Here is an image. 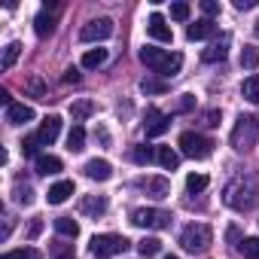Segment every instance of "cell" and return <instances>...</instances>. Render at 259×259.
Returning <instances> with one entry per match:
<instances>
[{
	"mask_svg": "<svg viewBox=\"0 0 259 259\" xmlns=\"http://www.w3.org/2000/svg\"><path fill=\"white\" fill-rule=\"evenodd\" d=\"M223 201H226L232 210H241V213L253 210V207L259 204V177H256V174H238L235 180L226 183Z\"/></svg>",
	"mask_w": 259,
	"mask_h": 259,
	"instance_id": "cell-1",
	"label": "cell"
},
{
	"mask_svg": "<svg viewBox=\"0 0 259 259\" xmlns=\"http://www.w3.org/2000/svg\"><path fill=\"white\" fill-rule=\"evenodd\" d=\"M141 61L159 76H177L180 67H183V55L180 52H168V49H156V46H144L141 49Z\"/></svg>",
	"mask_w": 259,
	"mask_h": 259,
	"instance_id": "cell-2",
	"label": "cell"
},
{
	"mask_svg": "<svg viewBox=\"0 0 259 259\" xmlns=\"http://www.w3.org/2000/svg\"><path fill=\"white\" fill-rule=\"evenodd\" d=\"M256 144H259V116H241L232 128V147L244 153Z\"/></svg>",
	"mask_w": 259,
	"mask_h": 259,
	"instance_id": "cell-3",
	"label": "cell"
},
{
	"mask_svg": "<svg viewBox=\"0 0 259 259\" xmlns=\"http://www.w3.org/2000/svg\"><path fill=\"white\" fill-rule=\"evenodd\" d=\"M210 241H213V232H210V226H204V223H192V226H186L183 235H180V247H183L186 253H201V250L210 247Z\"/></svg>",
	"mask_w": 259,
	"mask_h": 259,
	"instance_id": "cell-4",
	"label": "cell"
},
{
	"mask_svg": "<svg viewBox=\"0 0 259 259\" xmlns=\"http://www.w3.org/2000/svg\"><path fill=\"white\" fill-rule=\"evenodd\" d=\"M177 147L183 150V156H189L195 162H201V159H207L213 153V141L204 138V135H195V132H183L180 141H177Z\"/></svg>",
	"mask_w": 259,
	"mask_h": 259,
	"instance_id": "cell-5",
	"label": "cell"
},
{
	"mask_svg": "<svg viewBox=\"0 0 259 259\" xmlns=\"http://www.w3.org/2000/svg\"><path fill=\"white\" fill-rule=\"evenodd\" d=\"M89 250H92V256H98V259H110V256L128 250V238H122V235H95V238L89 241Z\"/></svg>",
	"mask_w": 259,
	"mask_h": 259,
	"instance_id": "cell-6",
	"label": "cell"
},
{
	"mask_svg": "<svg viewBox=\"0 0 259 259\" xmlns=\"http://www.w3.org/2000/svg\"><path fill=\"white\" fill-rule=\"evenodd\" d=\"M132 223L138 229H168L171 226V213L162 207H138L132 213Z\"/></svg>",
	"mask_w": 259,
	"mask_h": 259,
	"instance_id": "cell-7",
	"label": "cell"
},
{
	"mask_svg": "<svg viewBox=\"0 0 259 259\" xmlns=\"http://www.w3.org/2000/svg\"><path fill=\"white\" fill-rule=\"evenodd\" d=\"M113 22L110 19H92V22H85L82 28H79V40L82 43H95V40H107V37H113Z\"/></svg>",
	"mask_w": 259,
	"mask_h": 259,
	"instance_id": "cell-8",
	"label": "cell"
},
{
	"mask_svg": "<svg viewBox=\"0 0 259 259\" xmlns=\"http://www.w3.org/2000/svg\"><path fill=\"white\" fill-rule=\"evenodd\" d=\"M168 128H171V116L162 113V110H156V107H150L147 116H144V132H147V138H162Z\"/></svg>",
	"mask_w": 259,
	"mask_h": 259,
	"instance_id": "cell-9",
	"label": "cell"
},
{
	"mask_svg": "<svg viewBox=\"0 0 259 259\" xmlns=\"http://www.w3.org/2000/svg\"><path fill=\"white\" fill-rule=\"evenodd\" d=\"M55 25H58V4H46L40 13H37V19H34V31H37V37H52L55 34Z\"/></svg>",
	"mask_w": 259,
	"mask_h": 259,
	"instance_id": "cell-10",
	"label": "cell"
},
{
	"mask_svg": "<svg viewBox=\"0 0 259 259\" xmlns=\"http://www.w3.org/2000/svg\"><path fill=\"white\" fill-rule=\"evenodd\" d=\"M147 34H150L153 40H159V43H171V40H174V34H171V28H168V22H165L162 13H153V16H150Z\"/></svg>",
	"mask_w": 259,
	"mask_h": 259,
	"instance_id": "cell-11",
	"label": "cell"
},
{
	"mask_svg": "<svg viewBox=\"0 0 259 259\" xmlns=\"http://www.w3.org/2000/svg\"><path fill=\"white\" fill-rule=\"evenodd\" d=\"M229 43H232V37H229V34H220V40H213V43L201 52V61H207V64L226 61V55H229Z\"/></svg>",
	"mask_w": 259,
	"mask_h": 259,
	"instance_id": "cell-12",
	"label": "cell"
},
{
	"mask_svg": "<svg viewBox=\"0 0 259 259\" xmlns=\"http://www.w3.org/2000/svg\"><path fill=\"white\" fill-rule=\"evenodd\" d=\"M58 135H61V119H58V116H46L43 125H40V132H37L40 144H43V147H52V144L58 141Z\"/></svg>",
	"mask_w": 259,
	"mask_h": 259,
	"instance_id": "cell-13",
	"label": "cell"
},
{
	"mask_svg": "<svg viewBox=\"0 0 259 259\" xmlns=\"http://www.w3.org/2000/svg\"><path fill=\"white\" fill-rule=\"evenodd\" d=\"M82 171H85V177H89V180H101V183L113 177V165H110L107 159H92V162H85V168H82Z\"/></svg>",
	"mask_w": 259,
	"mask_h": 259,
	"instance_id": "cell-14",
	"label": "cell"
},
{
	"mask_svg": "<svg viewBox=\"0 0 259 259\" xmlns=\"http://www.w3.org/2000/svg\"><path fill=\"white\" fill-rule=\"evenodd\" d=\"M138 186H141L147 195H153V198H165V195L171 192V183H168L165 177H144V180H138Z\"/></svg>",
	"mask_w": 259,
	"mask_h": 259,
	"instance_id": "cell-15",
	"label": "cell"
},
{
	"mask_svg": "<svg viewBox=\"0 0 259 259\" xmlns=\"http://www.w3.org/2000/svg\"><path fill=\"white\" fill-rule=\"evenodd\" d=\"M79 213H85V217H104L107 213V198L104 195H85V198H79Z\"/></svg>",
	"mask_w": 259,
	"mask_h": 259,
	"instance_id": "cell-16",
	"label": "cell"
},
{
	"mask_svg": "<svg viewBox=\"0 0 259 259\" xmlns=\"http://www.w3.org/2000/svg\"><path fill=\"white\" fill-rule=\"evenodd\" d=\"M34 119V110L28 107V104H10L7 107V122L10 125H25V122H31Z\"/></svg>",
	"mask_w": 259,
	"mask_h": 259,
	"instance_id": "cell-17",
	"label": "cell"
},
{
	"mask_svg": "<svg viewBox=\"0 0 259 259\" xmlns=\"http://www.w3.org/2000/svg\"><path fill=\"white\" fill-rule=\"evenodd\" d=\"M73 195V180H58L55 186H49V204H64Z\"/></svg>",
	"mask_w": 259,
	"mask_h": 259,
	"instance_id": "cell-18",
	"label": "cell"
},
{
	"mask_svg": "<svg viewBox=\"0 0 259 259\" xmlns=\"http://www.w3.org/2000/svg\"><path fill=\"white\" fill-rule=\"evenodd\" d=\"M95 110H98V107H95V101H89V98H82V101H73V104H70V116H73V122H76V125H79L82 119H89Z\"/></svg>",
	"mask_w": 259,
	"mask_h": 259,
	"instance_id": "cell-19",
	"label": "cell"
},
{
	"mask_svg": "<svg viewBox=\"0 0 259 259\" xmlns=\"http://www.w3.org/2000/svg\"><path fill=\"white\" fill-rule=\"evenodd\" d=\"M156 162H159L165 171H177V165H180V156H177L171 147H156Z\"/></svg>",
	"mask_w": 259,
	"mask_h": 259,
	"instance_id": "cell-20",
	"label": "cell"
},
{
	"mask_svg": "<svg viewBox=\"0 0 259 259\" xmlns=\"http://www.w3.org/2000/svg\"><path fill=\"white\" fill-rule=\"evenodd\" d=\"M64 168V162L58 159V156H40L37 159V174H43V177H52V174H58Z\"/></svg>",
	"mask_w": 259,
	"mask_h": 259,
	"instance_id": "cell-21",
	"label": "cell"
},
{
	"mask_svg": "<svg viewBox=\"0 0 259 259\" xmlns=\"http://www.w3.org/2000/svg\"><path fill=\"white\" fill-rule=\"evenodd\" d=\"M210 34H213V22H210V19H198L195 25L186 28V37H189V40H204V37H210Z\"/></svg>",
	"mask_w": 259,
	"mask_h": 259,
	"instance_id": "cell-22",
	"label": "cell"
},
{
	"mask_svg": "<svg viewBox=\"0 0 259 259\" xmlns=\"http://www.w3.org/2000/svg\"><path fill=\"white\" fill-rule=\"evenodd\" d=\"M55 232H58L61 238H76V235H79V226H76L73 217H58V220H55Z\"/></svg>",
	"mask_w": 259,
	"mask_h": 259,
	"instance_id": "cell-23",
	"label": "cell"
},
{
	"mask_svg": "<svg viewBox=\"0 0 259 259\" xmlns=\"http://www.w3.org/2000/svg\"><path fill=\"white\" fill-rule=\"evenodd\" d=\"M67 150H70V153L85 150V128H82V125H73V128H70V135H67Z\"/></svg>",
	"mask_w": 259,
	"mask_h": 259,
	"instance_id": "cell-24",
	"label": "cell"
},
{
	"mask_svg": "<svg viewBox=\"0 0 259 259\" xmlns=\"http://www.w3.org/2000/svg\"><path fill=\"white\" fill-rule=\"evenodd\" d=\"M101 64H107V49H89V52L82 55V67H85V70H95V67H101Z\"/></svg>",
	"mask_w": 259,
	"mask_h": 259,
	"instance_id": "cell-25",
	"label": "cell"
},
{
	"mask_svg": "<svg viewBox=\"0 0 259 259\" xmlns=\"http://www.w3.org/2000/svg\"><path fill=\"white\" fill-rule=\"evenodd\" d=\"M241 95H244L250 104H259V73H253V76H247V79H244Z\"/></svg>",
	"mask_w": 259,
	"mask_h": 259,
	"instance_id": "cell-26",
	"label": "cell"
},
{
	"mask_svg": "<svg viewBox=\"0 0 259 259\" xmlns=\"http://www.w3.org/2000/svg\"><path fill=\"white\" fill-rule=\"evenodd\" d=\"M132 159H135V165H150V162L156 159V147L141 144V147H135V150H132Z\"/></svg>",
	"mask_w": 259,
	"mask_h": 259,
	"instance_id": "cell-27",
	"label": "cell"
},
{
	"mask_svg": "<svg viewBox=\"0 0 259 259\" xmlns=\"http://www.w3.org/2000/svg\"><path fill=\"white\" fill-rule=\"evenodd\" d=\"M241 67H247V70L259 67V46H244L241 49Z\"/></svg>",
	"mask_w": 259,
	"mask_h": 259,
	"instance_id": "cell-28",
	"label": "cell"
},
{
	"mask_svg": "<svg viewBox=\"0 0 259 259\" xmlns=\"http://www.w3.org/2000/svg\"><path fill=\"white\" fill-rule=\"evenodd\" d=\"M25 92H28L31 98H40V101H46V82H43L40 76H31V79L25 82Z\"/></svg>",
	"mask_w": 259,
	"mask_h": 259,
	"instance_id": "cell-29",
	"label": "cell"
},
{
	"mask_svg": "<svg viewBox=\"0 0 259 259\" xmlns=\"http://www.w3.org/2000/svg\"><path fill=\"white\" fill-rule=\"evenodd\" d=\"M141 92L144 95H165L168 92V82H162V79H141Z\"/></svg>",
	"mask_w": 259,
	"mask_h": 259,
	"instance_id": "cell-30",
	"label": "cell"
},
{
	"mask_svg": "<svg viewBox=\"0 0 259 259\" xmlns=\"http://www.w3.org/2000/svg\"><path fill=\"white\" fill-rule=\"evenodd\" d=\"M19 55H22V43H10V46L4 49V61H0V64H4V70H10V67L19 61Z\"/></svg>",
	"mask_w": 259,
	"mask_h": 259,
	"instance_id": "cell-31",
	"label": "cell"
},
{
	"mask_svg": "<svg viewBox=\"0 0 259 259\" xmlns=\"http://www.w3.org/2000/svg\"><path fill=\"white\" fill-rule=\"evenodd\" d=\"M13 195H16V201L19 204H34V189L28 186V183H16V189H13Z\"/></svg>",
	"mask_w": 259,
	"mask_h": 259,
	"instance_id": "cell-32",
	"label": "cell"
},
{
	"mask_svg": "<svg viewBox=\"0 0 259 259\" xmlns=\"http://www.w3.org/2000/svg\"><path fill=\"white\" fill-rule=\"evenodd\" d=\"M138 250H141V256L150 259V256H156V253L162 250V241H159V238H144V241L138 244Z\"/></svg>",
	"mask_w": 259,
	"mask_h": 259,
	"instance_id": "cell-33",
	"label": "cell"
},
{
	"mask_svg": "<svg viewBox=\"0 0 259 259\" xmlns=\"http://www.w3.org/2000/svg\"><path fill=\"white\" fill-rule=\"evenodd\" d=\"M238 250L247 256V259H259V238H244L238 244Z\"/></svg>",
	"mask_w": 259,
	"mask_h": 259,
	"instance_id": "cell-34",
	"label": "cell"
},
{
	"mask_svg": "<svg viewBox=\"0 0 259 259\" xmlns=\"http://www.w3.org/2000/svg\"><path fill=\"white\" fill-rule=\"evenodd\" d=\"M40 147H43V144H40V138H37V135H34V138H25V141H22V156H25V159H31V156H37V153H40ZM37 159H40V156H37Z\"/></svg>",
	"mask_w": 259,
	"mask_h": 259,
	"instance_id": "cell-35",
	"label": "cell"
},
{
	"mask_svg": "<svg viewBox=\"0 0 259 259\" xmlns=\"http://www.w3.org/2000/svg\"><path fill=\"white\" fill-rule=\"evenodd\" d=\"M207 183H210V180H207L204 174H189V177H186V189H189V192H204Z\"/></svg>",
	"mask_w": 259,
	"mask_h": 259,
	"instance_id": "cell-36",
	"label": "cell"
},
{
	"mask_svg": "<svg viewBox=\"0 0 259 259\" xmlns=\"http://www.w3.org/2000/svg\"><path fill=\"white\" fill-rule=\"evenodd\" d=\"M0 259H40V253H37L34 247H22V250H10V253H4Z\"/></svg>",
	"mask_w": 259,
	"mask_h": 259,
	"instance_id": "cell-37",
	"label": "cell"
},
{
	"mask_svg": "<svg viewBox=\"0 0 259 259\" xmlns=\"http://www.w3.org/2000/svg\"><path fill=\"white\" fill-rule=\"evenodd\" d=\"M171 19L174 22H186L189 19V4H171Z\"/></svg>",
	"mask_w": 259,
	"mask_h": 259,
	"instance_id": "cell-38",
	"label": "cell"
},
{
	"mask_svg": "<svg viewBox=\"0 0 259 259\" xmlns=\"http://www.w3.org/2000/svg\"><path fill=\"white\" fill-rule=\"evenodd\" d=\"M192 107H195V98H192V95H180V101H177L174 113H189Z\"/></svg>",
	"mask_w": 259,
	"mask_h": 259,
	"instance_id": "cell-39",
	"label": "cell"
},
{
	"mask_svg": "<svg viewBox=\"0 0 259 259\" xmlns=\"http://www.w3.org/2000/svg\"><path fill=\"white\" fill-rule=\"evenodd\" d=\"M201 13H204L207 19H213V16H220V4H213V0H204V4H201Z\"/></svg>",
	"mask_w": 259,
	"mask_h": 259,
	"instance_id": "cell-40",
	"label": "cell"
},
{
	"mask_svg": "<svg viewBox=\"0 0 259 259\" xmlns=\"http://www.w3.org/2000/svg\"><path fill=\"white\" fill-rule=\"evenodd\" d=\"M201 122H204L207 128H213V125H220V110H207V113L201 116Z\"/></svg>",
	"mask_w": 259,
	"mask_h": 259,
	"instance_id": "cell-41",
	"label": "cell"
},
{
	"mask_svg": "<svg viewBox=\"0 0 259 259\" xmlns=\"http://www.w3.org/2000/svg\"><path fill=\"white\" fill-rule=\"evenodd\" d=\"M64 82H67V85H76V82H79V70H76V67H67V70H64Z\"/></svg>",
	"mask_w": 259,
	"mask_h": 259,
	"instance_id": "cell-42",
	"label": "cell"
},
{
	"mask_svg": "<svg viewBox=\"0 0 259 259\" xmlns=\"http://www.w3.org/2000/svg\"><path fill=\"white\" fill-rule=\"evenodd\" d=\"M95 141H101L104 147H110V135H107V128H104V125L95 128Z\"/></svg>",
	"mask_w": 259,
	"mask_h": 259,
	"instance_id": "cell-43",
	"label": "cell"
},
{
	"mask_svg": "<svg viewBox=\"0 0 259 259\" xmlns=\"http://www.w3.org/2000/svg\"><path fill=\"white\" fill-rule=\"evenodd\" d=\"M55 259H76V256H73L70 247H58V250H55Z\"/></svg>",
	"mask_w": 259,
	"mask_h": 259,
	"instance_id": "cell-44",
	"label": "cell"
},
{
	"mask_svg": "<svg viewBox=\"0 0 259 259\" xmlns=\"http://www.w3.org/2000/svg\"><path fill=\"white\" fill-rule=\"evenodd\" d=\"M253 7H256V0H235V10H241V13L244 10H253Z\"/></svg>",
	"mask_w": 259,
	"mask_h": 259,
	"instance_id": "cell-45",
	"label": "cell"
},
{
	"mask_svg": "<svg viewBox=\"0 0 259 259\" xmlns=\"http://www.w3.org/2000/svg\"><path fill=\"white\" fill-rule=\"evenodd\" d=\"M40 232H43V223H40V220H34V223H31V229H28V238H37Z\"/></svg>",
	"mask_w": 259,
	"mask_h": 259,
	"instance_id": "cell-46",
	"label": "cell"
},
{
	"mask_svg": "<svg viewBox=\"0 0 259 259\" xmlns=\"http://www.w3.org/2000/svg\"><path fill=\"white\" fill-rule=\"evenodd\" d=\"M0 101H4V104H7V107H10V104H16V101H13V98H10V92H7V89H0Z\"/></svg>",
	"mask_w": 259,
	"mask_h": 259,
	"instance_id": "cell-47",
	"label": "cell"
},
{
	"mask_svg": "<svg viewBox=\"0 0 259 259\" xmlns=\"http://www.w3.org/2000/svg\"><path fill=\"white\" fill-rule=\"evenodd\" d=\"M253 31H256V37H259V22H256V28H253Z\"/></svg>",
	"mask_w": 259,
	"mask_h": 259,
	"instance_id": "cell-48",
	"label": "cell"
},
{
	"mask_svg": "<svg viewBox=\"0 0 259 259\" xmlns=\"http://www.w3.org/2000/svg\"><path fill=\"white\" fill-rule=\"evenodd\" d=\"M165 259H180V256H165Z\"/></svg>",
	"mask_w": 259,
	"mask_h": 259,
	"instance_id": "cell-49",
	"label": "cell"
}]
</instances>
